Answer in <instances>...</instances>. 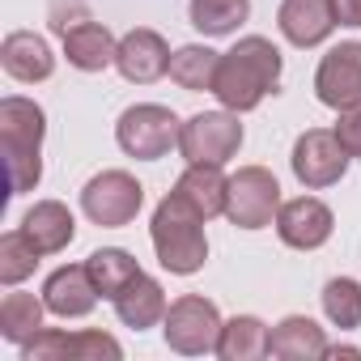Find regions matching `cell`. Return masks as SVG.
I'll return each instance as SVG.
<instances>
[{"instance_id": "obj_1", "label": "cell", "mask_w": 361, "mask_h": 361, "mask_svg": "<svg viewBox=\"0 0 361 361\" xmlns=\"http://www.w3.org/2000/svg\"><path fill=\"white\" fill-rule=\"evenodd\" d=\"M281 73H285V60H281V47L264 35H247L238 39L221 64H217V81H213V94L226 111H255L268 94L281 90Z\"/></svg>"}, {"instance_id": "obj_2", "label": "cell", "mask_w": 361, "mask_h": 361, "mask_svg": "<svg viewBox=\"0 0 361 361\" xmlns=\"http://www.w3.org/2000/svg\"><path fill=\"white\" fill-rule=\"evenodd\" d=\"M43 136H47V115L35 98L22 94L0 98V145H5V166H9V196H26L39 188Z\"/></svg>"}, {"instance_id": "obj_3", "label": "cell", "mask_w": 361, "mask_h": 361, "mask_svg": "<svg viewBox=\"0 0 361 361\" xmlns=\"http://www.w3.org/2000/svg\"><path fill=\"white\" fill-rule=\"evenodd\" d=\"M149 238L157 251V264L170 276H196L209 264V238H204V217L196 209H188L174 192L153 209L149 221Z\"/></svg>"}, {"instance_id": "obj_4", "label": "cell", "mask_w": 361, "mask_h": 361, "mask_svg": "<svg viewBox=\"0 0 361 361\" xmlns=\"http://www.w3.org/2000/svg\"><path fill=\"white\" fill-rule=\"evenodd\" d=\"M221 310L217 302L200 298V293H183L166 306V319H161V336H166V348L170 353H183V357H204V353H217V340H221Z\"/></svg>"}, {"instance_id": "obj_5", "label": "cell", "mask_w": 361, "mask_h": 361, "mask_svg": "<svg viewBox=\"0 0 361 361\" xmlns=\"http://www.w3.org/2000/svg\"><path fill=\"white\" fill-rule=\"evenodd\" d=\"M178 132H183V123H178V115L170 106H161V102H136L115 123L119 149L128 157H136V161H157L170 149H178Z\"/></svg>"}, {"instance_id": "obj_6", "label": "cell", "mask_w": 361, "mask_h": 361, "mask_svg": "<svg viewBox=\"0 0 361 361\" xmlns=\"http://www.w3.org/2000/svg\"><path fill=\"white\" fill-rule=\"evenodd\" d=\"M281 183L268 166H238L230 174V192H226V217L238 230H264L276 226L281 213Z\"/></svg>"}, {"instance_id": "obj_7", "label": "cell", "mask_w": 361, "mask_h": 361, "mask_svg": "<svg viewBox=\"0 0 361 361\" xmlns=\"http://www.w3.org/2000/svg\"><path fill=\"white\" fill-rule=\"evenodd\" d=\"M140 209H145V188L128 170H102L81 188V213L102 230L132 226Z\"/></svg>"}, {"instance_id": "obj_8", "label": "cell", "mask_w": 361, "mask_h": 361, "mask_svg": "<svg viewBox=\"0 0 361 361\" xmlns=\"http://www.w3.org/2000/svg\"><path fill=\"white\" fill-rule=\"evenodd\" d=\"M238 149H243V123H238V111H226V106L192 115L178 132V153L188 161L226 166Z\"/></svg>"}, {"instance_id": "obj_9", "label": "cell", "mask_w": 361, "mask_h": 361, "mask_svg": "<svg viewBox=\"0 0 361 361\" xmlns=\"http://www.w3.org/2000/svg\"><path fill=\"white\" fill-rule=\"evenodd\" d=\"M348 153L344 145L336 140L331 128H306L298 140H293V153H289V166H293V178L306 188V192H323L331 183H340L344 170H348Z\"/></svg>"}, {"instance_id": "obj_10", "label": "cell", "mask_w": 361, "mask_h": 361, "mask_svg": "<svg viewBox=\"0 0 361 361\" xmlns=\"http://www.w3.org/2000/svg\"><path fill=\"white\" fill-rule=\"evenodd\" d=\"M123 344L111 331H64L43 327L22 344V361H119Z\"/></svg>"}, {"instance_id": "obj_11", "label": "cell", "mask_w": 361, "mask_h": 361, "mask_svg": "<svg viewBox=\"0 0 361 361\" xmlns=\"http://www.w3.org/2000/svg\"><path fill=\"white\" fill-rule=\"evenodd\" d=\"M331 230H336V217L319 196H293L276 213V238L293 251H319L331 238Z\"/></svg>"}, {"instance_id": "obj_12", "label": "cell", "mask_w": 361, "mask_h": 361, "mask_svg": "<svg viewBox=\"0 0 361 361\" xmlns=\"http://www.w3.org/2000/svg\"><path fill=\"white\" fill-rule=\"evenodd\" d=\"M56 35H60L64 60H68L77 73H106V68L115 64L119 39H115L102 22H90V18H77V22H56Z\"/></svg>"}, {"instance_id": "obj_13", "label": "cell", "mask_w": 361, "mask_h": 361, "mask_svg": "<svg viewBox=\"0 0 361 361\" xmlns=\"http://www.w3.org/2000/svg\"><path fill=\"white\" fill-rule=\"evenodd\" d=\"M314 98L331 111L348 106L361 98V43H336L323 60H319V73H314Z\"/></svg>"}, {"instance_id": "obj_14", "label": "cell", "mask_w": 361, "mask_h": 361, "mask_svg": "<svg viewBox=\"0 0 361 361\" xmlns=\"http://www.w3.org/2000/svg\"><path fill=\"white\" fill-rule=\"evenodd\" d=\"M170 56H174V51L166 47V39H161L157 30L136 26V30H128V35L119 39L115 68H119V77L132 81V85H153V81H161V77L170 73Z\"/></svg>"}, {"instance_id": "obj_15", "label": "cell", "mask_w": 361, "mask_h": 361, "mask_svg": "<svg viewBox=\"0 0 361 361\" xmlns=\"http://www.w3.org/2000/svg\"><path fill=\"white\" fill-rule=\"evenodd\" d=\"M98 298L102 293H98V285H94V276H90L85 264H64V268H56L43 281V302L60 319H85L98 306Z\"/></svg>"}, {"instance_id": "obj_16", "label": "cell", "mask_w": 361, "mask_h": 361, "mask_svg": "<svg viewBox=\"0 0 361 361\" xmlns=\"http://www.w3.org/2000/svg\"><path fill=\"white\" fill-rule=\"evenodd\" d=\"M226 192H230V178L221 174V166H209V161H188V170L174 178V196L188 209H196L204 221L226 217Z\"/></svg>"}, {"instance_id": "obj_17", "label": "cell", "mask_w": 361, "mask_h": 361, "mask_svg": "<svg viewBox=\"0 0 361 361\" xmlns=\"http://www.w3.org/2000/svg\"><path fill=\"white\" fill-rule=\"evenodd\" d=\"M0 68H5L13 81H22V85H35V81H47L56 73V56H51L43 35L13 30L5 43H0Z\"/></svg>"}, {"instance_id": "obj_18", "label": "cell", "mask_w": 361, "mask_h": 361, "mask_svg": "<svg viewBox=\"0 0 361 361\" xmlns=\"http://www.w3.org/2000/svg\"><path fill=\"white\" fill-rule=\"evenodd\" d=\"M22 234L39 247V255H60L77 238V217L64 200H35L22 217Z\"/></svg>"}, {"instance_id": "obj_19", "label": "cell", "mask_w": 361, "mask_h": 361, "mask_svg": "<svg viewBox=\"0 0 361 361\" xmlns=\"http://www.w3.org/2000/svg\"><path fill=\"white\" fill-rule=\"evenodd\" d=\"M276 26H281V35H285L293 47H319V43H327V35L336 30L331 0H281Z\"/></svg>"}, {"instance_id": "obj_20", "label": "cell", "mask_w": 361, "mask_h": 361, "mask_svg": "<svg viewBox=\"0 0 361 361\" xmlns=\"http://www.w3.org/2000/svg\"><path fill=\"white\" fill-rule=\"evenodd\" d=\"M268 357L281 361H319L327 357V336L310 314H285L268 331Z\"/></svg>"}, {"instance_id": "obj_21", "label": "cell", "mask_w": 361, "mask_h": 361, "mask_svg": "<svg viewBox=\"0 0 361 361\" xmlns=\"http://www.w3.org/2000/svg\"><path fill=\"white\" fill-rule=\"evenodd\" d=\"M111 306H115V314H119L123 327L145 331V327H157V323L166 319V306H170V302H166V289H161L153 276L140 272V276H136V281H132Z\"/></svg>"}, {"instance_id": "obj_22", "label": "cell", "mask_w": 361, "mask_h": 361, "mask_svg": "<svg viewBox=\"0 0 361 361\" xmlns=\"http://www.w3.org/2000/svg\"><path fill=\"white\" fill-rule=\"evenodd\" d=\"M268 323L255 319V314H234L226 319L221 327V340H217V357L221 361H259L268 357Z\"/></svg>"}, {"instance_id": "obj_23", "label": "cell", "mask_w": 361, "mask_h": 361, "mask_svg": "<svg viewBox=\"0 0 361 361\" xmlns=\"http://www.w3.org/2000/svg\"><path fill=\"white\" fill-rule=\"evenodd\" d=\"M217 64H221V51H213V47H204V43H188V47H178V51L170 56V81H174L178 90H188V94L213 90Z\"/></svg>"}, {"instance_id": "obj_24", "label": "cell", "mask_w": 361, "mask_h": 361, "mask_svg": "<svg viewBox=\"0 0 361 361\" xmlns=\"http://www.w3.org/2000/svg\"><path fill=\"white\" fill-rule=\"evenodd\" d=\"M43 314H47V302L43 298L13 289V293L0 298V336L22 348L35 331H43Z\"/></svg>"}, {"instance_id": "obj_25", "label": "cell", "mask_w": 361, "mask_h": 361, "mask_svg": "<svg viewBox=\"0 0 361 361\" xmlns=\"http://www.w3.org/2000/svg\"><path fill=\"white\" fill-rule=\"evenodd\" d=\"M85 268H90V276H94V285H98V293H102L106 302H115V298L140 276L136 255H128L123 247H98V251L85 259Z\"/></svg>"}, {"instance_id": "obj_26", "label": "cell", "mask_w": 361, "mask_h": 361, "mask_svg": "<svg viewBox=\"0 0 361 361\" xmlns=\"http://www.w3.org/2000/svg\"><path fill=\"white\" fill-rule=\"evenodd\" d=\"M188 18L204 39H226L251 18V0H192Z\"/></svg>"}, {"instance_id": "obj_27", "label": "cell", "mask_w": 361, "mask_h": 361, "mask_svg": "<svg viewBox=\"0 0 361 361\" xmlns=\"http://www.w3.org/2000/svg\"><path fill=\"white\" fill-rule=\"evenodd\" d=\"M39 259H43V255H39V247L22 234V226L9 230V234H0V285L18 289L26 276H35Z\"/></svg>"}, {"instance_id": "obj_28", "label": "cell", "mask_w": 361, "mask_h": 361, "mask_svg": "<svg viewBox=\"0 0 361 361\" xmlns=\"http://www.w3.org/2000/svg\"><path fill=\"white\" fill-rule=\"evenodd\" d=\"M323 314L331 327L340 331H353L361 327V285L353 276H331L323 285Z\"/></svg>"}, {"instance_id": "obj_29", "label": "cell", "mask_w": 361, "mask_h": 361, "mask_svg": "<svg viewBox=\"0 0 361 361\" xmlns=\"http://www.w3.org/2000/svg\"><path fill=\"white\" fill-rule=\"evenodd\" d=\"M331 132H336V140L344 145L348 157H361V98L336 111V128Z\"/></svg>"}, {"instance_id": "obj_30", "label": "cell", "mask_w": 361, "mask_h": 361, "mask_svg": "<svg viewBox=\"0 0 361 361\" xmlns=\"http://www.w3.org/2000/svg\"><path fill=\"white\" fill-rule=\"evenodd\" d=\"M331 13H336V26H361V0H331Z\"/></svg>"}]
</instances>
